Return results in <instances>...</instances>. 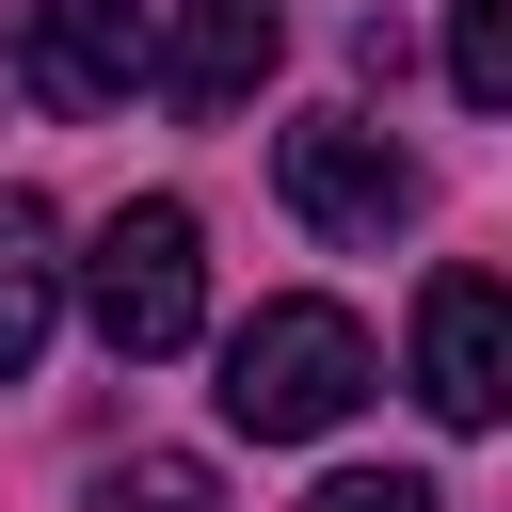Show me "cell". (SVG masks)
I'll use <instances>...</instances> for the list:
<instances>
[{
  "label": "cell",
  "instance_id": "cell-8",
  "mask_svg": "<svg viewBox=\"0 0 512 512\" xmlns=\"http://www.w3.org/2000/svg\"><path fill=\"white\" fill-rule=\"evenodd\" d=\"M96 512H240L192 448H128V464H96Z\"/></svg>",
  "mask_w": 512,
  "mask_h": 512
},
{
  "label": "cell",
  "instance_id": "cell-5",
  "mask_svg": "<svg viewBox=\"0 0 512 512\" xmlns=\"http://www.w3.org/2000/svg\"><path fill=\"white\" fill-rule=\"evenodd\" d=\"M272 64H288V16H272V0H160V16H144V80H160L176 112H240Z\"/></svg>",
  "mask_w": 512,
  "mask_h": 512
},
{
  "label": "cell",
  "instance_id": "cell-9",
  "mask_svg": "<svg viewBox=\"0 0 512 512\" xmlns=\"http://www.w3.org/2000/svg\"><path fill=\"white\" fill-rule=\"evenodd\" d=\"M448 96L512 112V0H448Z\"/></svg>",
  "mask_w": 512,
  "mask_h": 512
},
{
  "label": "cell",
  "instance_id": "cell-2",
  "mask_svg": "<svg viewBox=\"0 0 512 512\" xmlns=\"http://www.w3.org/2000/svg\"><path fill=\"white\" fill-rule=\"evenodd\" d=\"M208 400H224L256 448H304V432H336V416L368 400V320L288 288V304H256V320L224 336V384H208Z\"/></svg>",
  "mask_w": 512,
  "mask_h": 512
},
{
  "label": "cell",
  "instance_id": "cell-7",
  "mask_svg": "<svg viewBox=\"0 0 512 512\" xmlns=\"http://www.w3.org/2000/svg\"><path fill=\"white\" fill-rule=\"evenodd\" d=\"M48 320H64V224L48 192H0V384H32Z\"/></svg>",
  "mask_w": 512,
  "mask_h": 512
},
{
  "label": "cell",
  "instance_id": "cell-1",
  "mask_svg": "<svg viewBox=\"0 0 512 512\" xmlns=\"http://www.w3.org/2000/svg\"><path fill=\"white\" fill-rule=\"evenodd\" d=\"M80 320L128 352V368H160V352H192V320H208V224L176 208V192H128L80 256Z\"/></svg>",
  "mask_w": 512,
  "mask_h": 512
},
{
  "label": "cell",
  "instance_id": "cell-4",
  "mask_svg": "<svg viewBox=\"0 0 512 512\" xmlns=\"http://www.w3.org/2000/svg\"><path fill=\"white\" fill-rule=\"evenodd\" d=\"M416 400L448 432H496L512 416V288L496 272H432V304H416Z\"/></svg>",
  "mask_w": 512,
  "mask_h": 512
},
{
  "label": "cell",
  "instance_id": "cell-10",
  "mask_svg": "<svg viewBox=\"0 0 512 512\" xmlns=\"http://www.w3.org/2000/svg\"><path fill=\"white\" fill-rule=\"evenodd\" d=\"M304 512H448V496H432L416 464H352V480H320Z\"/></svg>",
  "mask_w": 512,
  "mask_h": 512
},
{
  "label": "cell",
  "instance_id": "cell-3",
  "mask_svg": "<svg viewBox=\"0 0 512 512\" xmlns=\"http://www.w3.org/2000/svg\"><path fill=\"white\" fill-rule=\"evenodd\" d=\"M272 176H288V208H304L320 240H384V224H416V160H400L368 112H304V128L272 144Z\"/></svg>",
  "mask_w": 512,
  "mask_h": 512
},
{
  "label": "cell",
  "instance_id": "cell-6",
  "mask_svg": "<svg viewBox=\"0 0 512 512\" xmlns=\"http://www.w3.org/2000/svg\"><path fill=\"white\" fill-rule=\"evenodd\" d=\"M16 80L48 112H128L144 96V0H32L16 16Z\"/></svg>",
  "mask_w": 512,
  "mask_h": 512
}]
</instances>
